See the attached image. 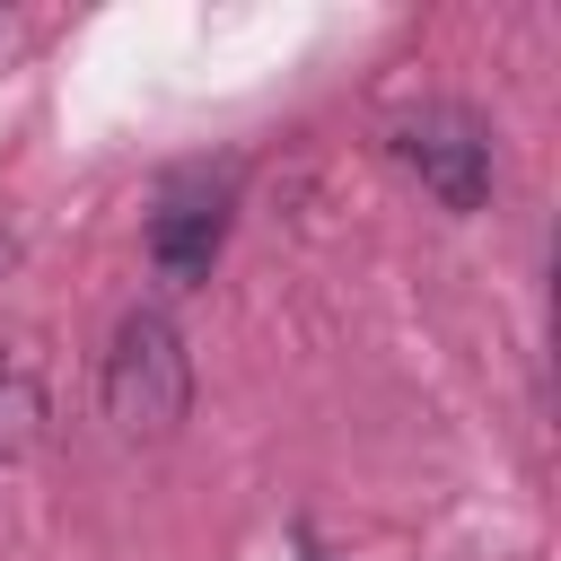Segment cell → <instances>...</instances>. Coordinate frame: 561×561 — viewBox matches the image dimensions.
Here are the masks:
<instances>
[{"label":"cell","mask_w":561,"mask_h":561,"mask_svg":"<svg viewBox=\"0 0 561 561\" xmlns=\"http://www.w3.org/2000/svg\"><path fill=\"white\" fill-rule=\"evenodd\" d=\"M228 210H237V158H219V167H210V158L175 167V175L158 184V202H149V263H158V280L193 289V280L219 263Z\"/></svg>","instance_id":"obj_1"},{"label":"cell","mask_w":561,"mask_h":561,"mask_svg":"<svg viewBox=\"0 0 561 561\" xmlns=\"http://www.w3.org/2000/svg\"><path fill=\"white\" fill-rule=\"evenodd\" d=\"M184 403H193V368H184L175 324L158 307L123 316V333L105 351V412L123 430H167V421H184Z\"/></svg>","instance_id":"obj_2"},{"label":"cell","mask_w":561,"mask_h":561,"mask_svg":"<svg viewBox=\"0 0 561 561\" xmlns=\"http://www.w3.org/2000/svg\"><path fill=\"white\" fill-rule=\"evenodd\" d=\"M394 158L447 202V210H482L491 193V131L465 114V105H421L394 123Z\"/></svg>","instance_id":"obj_3"},{"label":"cell","mask_w":561,"mask_h":561,"mask_svg":"<svg viewBox=\"0 0 561 561\" xmlns=\"http://www.w3.org/2000/svg\"><path fill=\"white\" fill-rule=\"evenodd\" d=\"M0 254H9V237H0Z\"/></svg>","instance_id":"obj_4"},{"label":"cell","mask_w":561,"mask_h":561,"mask_svg":"<svg viewBox=\"0 0 561 561\" xmlns=\"http://www.w3.org/2000/svg\"><path fill=\"white\" fill-rule=\"evenodd\" d=\"M307 561H316V552H307Z\"/></svg>","instance_id":"obj_5"}]
</instances>
